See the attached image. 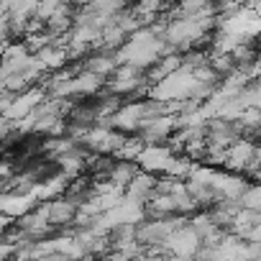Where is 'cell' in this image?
Masks as SVG:
<instances>
[{"label":"cell","instance_id":"16","mask_svg":"<svg viewBox=\"0 0 261 261\" xmlns=\"http://www.w3.org/2000/svg\"><path fill=\"white\" fill-rule=\"evenodd\" d=\"M128 0H87V11L90 13H102V16H115L125 8Z\"/></svg>","mask_w":261,"mask_h":261},{"label":"cell","instance_id":"13","mask_svg":"<svg viewBox=\"0 0 261 261\" xmlns=\"http://www.w3.org/2000/svg\"><path fill=\"white\" fill-rule=\"evenodd\" d=\"M54 159L59 162L64 177H74V174H80V172L85 169V162H87L85 154H77V151H74V146L67 149V151H62V154H57Z\"/></svg>","mask_w":261,"mask_h":261},{"label":"cell","instance_id":"1","mask_svg":"<svg viewBox=\"0 0 261 261\" xmlns=\"http://www.w3.org/2000/svg\"><path fill=\"white\" fill-rule=\"evenodd\" d=\"M54 87V97H67V95H92L102 87V77L95 72H82L77 77H64L59 82L51 85Z\"/></svg>","mask_w":261,"mask_h":261},{"label":"cell","instance_id":"9","mask_svg":"<svg viewBox=\"0 0 261 261\" xmlns=\"http://www.w3.org/2000/svg\"><path fill=\"white\" fill-rule=\"evenodd\" d=\"M210 187L215 190V195H220V197H225V200H236V197L243 192L246 182H243L241 177H236V174H220V172H213V177H210Z\"/></svg>","mask_w":261,"mask_h":261},{"label":"cell","instance_id":"5","mask_svg":"<svg viewBox=\"0 0 261 261\" xmlns=\"http://www.w3.org/2000/svg\"><path fill=\"white\" fill-rule=\"evenodd\" d=\"M172 159H174V154H172V149H167V146H144V149L136 154V162H139L146 172H164V174H167Z\"/></svg>","mask_w":261,"mask_h":261},{"label":"cell","instance_id":"11","mask_svg":"<svg viewBox=\"0 0 261 261\" xmlns=\"http://www.w3.org/2000/svg\"><path fill=\"white\" fill-rule=\"evenodd\" d=\"M154 185H156V179L151 177V172L149 174H134L128 179V185L123 187V195L125 197H130V200H146L149 197V192H154Z\"/></svg>","mask_w":261,"mask_h":261},{"label":"cell","instance_id":"17","mask_svg":"<svg viewBox=\"0 0 261 261\" xmlns=\"http://www.w3.org/2000/svg\"><path fill=\"white\" fill-rule=\"evenodd\" d=\"M159 67H154L151 72H149V82L154 85L156 80H162V77H167L169 72H174L179 64H182V57H172V54H164V57H159Z\"/></svg>","mask_w":261,"mask_h":261},{"label":"cell","instance_id":"14","mask_svg":"<svg viewBox=\"0 0 261 261\" xmlns=\"http://www.w3.org/2000/svg\"><path fill=\"white\" fill-rule=\"evenodd\" d=\"M36 59L46 67V72H49V69H59V67H64V62H67V49H64V46L57 49V44H46L44 49L36 51Z\"/></svg>","mask_w":261,"mask_h":261},{"label":"cell","instance_id":"6","mask_svg":"<svg viewBox=\"0 0 261 261\" xmlns=\"http://www.w3.org/2000/svg\"><path fill=\"white\" fill-rule=\"evenodd\" d=\"M41 100H44V90H41V87H31V90H26L21 97H13L11 105L0 113V115H3L6 120H18V118H23L26 113H31Z\"/></svg>","mask_w":261,"mask_h":261},{"label":"cell","instance_id":"8","mask_svg":"<svg viewBox=\"0 0 261 261\" xmlns=\"http://www.w3.org/2000/svg\"><path fill=\"white\" fill-rule=\"evenodd\" d=\"M179 225V220H151L141 228H136V241L139 243H159L167 238V233H172Z\"/></svg>","mask_w":261,"mask_h":261},{"label":"cell","instance_id":"4","mask_svg":"<svg viewBox=\"0 0 261 261\" xmlns=\"http://www.w3.org/2000/svg\"><path fill=\"white\" fill-rule=\"evenodd\" d=\"M139 128L144 130V141H146V144H154L156 139H167L172 130L177 128V123H174V115H172V113H162V115L144 118V120L139 123Z\"/></svg>","mask_w":261,"mask_h":261},{"label":"cell","instance_id":"24","mask_svg":"<svg viewBox=\"0 0 261 261\" xmlns=\"http://www.w3.org/2000/svg\"><path fill=\"white\" fill-rule=\"evenodd\" d=\"M11 253H16V243H0V258L11 256Z\"/></svg>","mask_w":261,"mask_h":261},{"label":"cell","instance_id":"27","mask_svg":"<svg viewBox=\"0 0 261 261\" xmlns=\"http://www.w3.org/2000/svg\"><path fill=\"white\" fill-rule=\"evenodd\" d=\"M3 90H6V80H3V77H0V92H3Z\"/></svg>","mask_w":261,"mask_h":261},{"label":"cell","instance_id":"20","mask_svg":"<svg viewBox=\"0 0 261 261\" xmlns=\"http://www.w3.org/2000/svg\"><path fill=\"white\" fill-rule=\"evenodd\" d=\"M115 69V62H113V57H90L87 59V72H95V74H100V77H105V74H110Z\"/></svg>","mask_w":261,"mask_h":261},{"label":"cell","instance_id":"25","mask_svg":"<svg viewBox=\"0 0 261 261\" xmlns=\"http://www.w3.org/2000/svg\"><path fill=\"white\" fill-rule=\"evenodd\" d=\"M8 223H11V218L0 213V230H6V228H8Z\"/></svg>","mask_w":261,"mask_h":261},{"label":"cell","instance_id":"26","mask_svg":"<svg viewBox=\"0 0 261 261\" xmlns=\"http://www.w3.org/2000/svg\"><path fill=\"white\" fill-rule=\"evenodd\" d=\"M8 172H11V167H8V164H0V177H6Z\"/></svg>","mask_w":261,"mask_h":261},{"label":"cell","instance_id":"12","mask_svg":"<svg viewBox=\"0 0 261 261\" xmlns=\"http://www.w3.org/2000/svg\"><path fill=\"white\" fill-rule=\"evenodd\" d=\"M74 213H77V205L74 202H67V200H46V218H49V225H62V223H69L74 220Z\"/></svg>","mask_w":261,"mask_h":261},{"label":"cell","instance_id":"10","mask_svg":"<svg viewBox=\"0 0 261 261\" xmlns=\"http://www.w3.org/2000/svg\"><path fill=\"white\" fill-rule=\"evenodd\" d=\"M67 179H69V177L59 174V177H51V179H46V182H41V185H31L29 192L36 197V202H46V200H54L57 195H62V192L67 190Z\"/></svg>","mask_w":261,"mask_h":261},{"label":"cell","instance_id":"7","mask_svg":"<svg viewBox=\"0 0 261 261\" xmlns=\"http://www.w3.org/2000/svg\"><path fill=\"white\" fill-rule=\"evenodd\" d=\"M34 205H36V197L29 190L26 192H16V195H0V213L8 215V218H21Z\"/></svg>","mask_w":261,"mask_h":261},{"label":"cell","instance_id":"15","mask_svg":"<svg viewBox=\"0 0 261 261\" xmlns=\"http://www.w3.org/2000/svg\"><path fill=\"white\" fill-rule=\"evenodd\" d=\"M21 225H23V230H26V236H39V233H44V230H49V218H46V205H41L34 215H26L23 220H21Z\"/></svg>","mask_w":261,"mask_h":261},{"label":"cell","instance_id":"21","mask_svg":"<svg viewBox=\"0 0 261 261\" xmlns=\"http://www.w3.org/2000/svg\"><path fill=\"white\" fill-rule=\"evenodd\" d=\"M141 77H123V80H113L110 82V90L113 92H118V95H123V92H134V90H139L141 87Z\"/></svg>","mask_w":261,"mask_h":261},{"label":"cell","instance_id":"19","mask_svg":"<svg viewBox=\"0 0 261 261\" xmlns=\"http://www.w3.org/2000/svg\"><path fill=\"white\" fill-rule=\"evenodd\" d=\"M136 174V167L134 164H128V162H120L118 167H113L110 169V182L113 185H118V187H125L128 185V179Z\"/></svg>","mask_w":261,"mask_h":261},{"label":"cell","instance_id":"18","mask_svg":"<svg viewBox=\"0 0 261 261\" xmlns=\"http://www.w3.org/2000/svg\"><path fill=\"white\" fill-rule=\"evenodd\" d=\"M238 207H251V210H261V190L258 187H243V192L236 197Z\"/></svg>","mask_w":261,"mask_h":261},{"label":"cell","instance_id":"23","mask_svg":"<svg viewBox=\"0 0 261 261\" xmlns=\"http://www.w3.org/2000/svg\"><path fill=\"white\" fill-rule=\"evenodd\" d=\"M72 146H74V144H72L69 139H57V136H54V139H49V141L44 144V151L51 154V159H54L57 154H62V151H67V149H72Z\"/></svg>","mask_w":261,"mask_h":261},{"label":"cell","instance_id":"22","mask_svg":"<svg viewBox=\"0 0 261 261\" xmlns=\"http://www.w3.org/2000/svg\"><path fill=\"white\" fill-rule=\"evenodd\" d=\"M151 210H154V213H174L177 205H174L172 192H159V195L151 200Z\"/></svg>","mask_w":261,"mask_h":261},{"label":"cell","instance_id":"3","mask_svg":"<svg viewBox=\"0 0 261 261\" xmlns=\"http://www.w3.org/2000/svg\"><path fill=\"white\" fill-rule=\"evenodd\" d=\"M164 246L177 256H195L200 251V236L190 225H177L172 233H167Z\"/></svg>","mask_w":261,"mask_h":261},{"label":"cell","instance_id":"2","mask_svg":"<svg viewBox=\"0 0 261 261\" xmlns=\"http://www.w3.org/2000/svg\"><path fill=\"white\" fill-rule=\"evenodd\" d=\"M82 144L97 154H110V151H118V146L123 144V136L118 134L115 128H108V125H97V128H90L82 134Z\"/></svg>","mask_w":261,"mask_h":261}]
</instances>
